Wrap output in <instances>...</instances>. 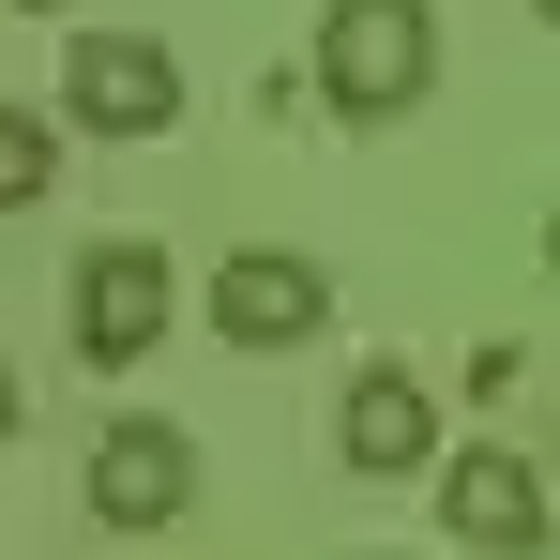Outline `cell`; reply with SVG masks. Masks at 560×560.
<instances>
[{
	"label": "cell",
	"instance_id": "cell-1",
	"mask_svg": "<svg viewBox=\"0 0 560 560\" xmlns=\"http://www.w3.org/2000/svg\"><path fill=\"white\" fill-rule=\"evenodd\" d=\"M303 92L334 106L349 137H378V121H409V106L440 92V15H424V0H318V46H303Z\"/></svg>",
	"mask_w": 560,
	"mask_h": 560
},
{
	"label": "cell",
	"instance_id": "cell-2",
	"mask_svg": "<svg viewBox=\"0 0 560 560\" xmlns=\"http://www.w3.org/2000/svg\"><path fill=\"white\" fill-rule=\"evenodd\" d=\"M61 318H77V364L92 378L152 364L167 318H183V258H167V243H92V258L61 273Z\"/></svg>",
	"mask_w": 560,
	"mask_h": 560
},
{
	"label": "cell",
	"instance_id": "cell-3",
	"mask_svg": "<svg viewBox=\"0 0 560 560\" xmlns=\"http://www.w3.org/2000/svg\"><path fill=\"white\" fill-rule=\"evenodd\" d=\"M61 121L77 137H183V61L152 31H77L61 46Z\"/></svg>",
	"mask_w": 560,
	"mask_h": 560
},
{
	"label": "cell",
	"instance_id": "cell-4",
	"mask_svg": "<svg viewBox=\"0 0 560 560\" xmlns=\"http://www.w3.org/2000/svg\"><path fill=\"white\" fill-rule=\"evenodd\" d=\"M212 334L258 349V364H273V349H318V334H334V273H318L303 243H228V258H212Z\"/></svg>",
	"mask_w": 560,
	"mask_h": 560
},
{
	"label": "cell",
	"instance_id": "cell-5",
	"mask_svg": "<svg viewBox=\"0 0 560 560\" xmlns=\"http://www.w3.org/2000/svg\"><path fill=\"white\" fill-rule=\"evenodd\" d=\"M92 515L106 530H183L197 515V440L167 424V409H121L92 440Z\"/></svg>",
	"mask_w": 560,
	"mask_h": 560
},
{
	"label": "cell",
	"instance_id": "cell-6",
	"mask_svg": "<svg viewBox=\"0 0 560 560\" xmlns=\"http://www.w3.org/2000/svg\"><path fill=\"white\" fill-rule=\"evenodd\" d=\"M440 530H455L469 560H546V469L515 455V440L440 455Z\"/></svg>",
	"mask_w": 560,
	"mask_h": 560
},
{
	"label": "cell",
	"instance_id": "cell-7",
	"mask_svg": "<svg viewBox=\"0 0 560 560\" xmlns=\"http://www.w3.org/2000/svg\"><path fill=\"white\" fill-rule=\"evenodd\" d=\"M334 455L364 469V485H409V469H440V409H424V378L409 364H364L334 394Z\"/></svg>",
	"mask_w": 560,
	"mask_h": 560
},
{
	"label": "cell",
	"instance_id": "cell-8",
	"mask_svg": "<svg viewBox=\"0 0 560 560\" xmlns=\"http://www.w3.org/2000/svg\"><path fill=\"white\" fill-rule=\"evenodd\" d=\"M46 183H61V121L46 106H0V212H31Z\"/></svg>",
	"mask_w": 560,
	"mask_h": 560
},
{
	"label": "cell",
	"instance_id": "cell-9",
	"mask_svg": "<svg viewBox=\"0 0 560 560\" xmlns=\"http://www.w3.org/2000/svg\"><path fill=\"white\" fill-rule=\"evenodd\" d=\"M15 409H31V394H15V364H0V440H15Z\"/></svg>",
	"mask_w": 560,
	"mask_h": 560
},
{
	"label": "cell",
	"instance_id": "cell-10",
	"mask_svg": "<svg viewBox=\"0 0 560 560\" xmlns=\"http://www.w3.org/2000/svg\"><path fill=\"white\" fill-rule=\"evenodd\" d=\"M15 15H77V0H15Z\"/></svg>",
	"mask_w": 560,
	"mask_h": 560
},
{
	"label": "cell",
	"instance_id": "cell-11",
	"mask_svg": "<svg viewBox=\"0 0 560 560\" xmlns=\"http://www.w3.org/2000/svg\"><path fill=\"white\" fill-rule=\"evenodd\" d=\"M364 560H409V546H364Z\"/></svg>",
	"mask_w": 560,
	"mask_h": 560
}]
</instances>
